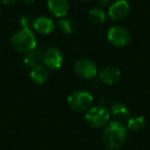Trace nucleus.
I'll return each instance as SVG.
<instances>
[{
	"label": "nucleus",
	"instance_id": "obj_1",
	"mask_svg": "<svg viewBox=\"0 0 150 150\" xmlns=\"http://www.w3.org/2000/svg\"><path fill=\"white\" fill-rule=\"evenodd\" d=\"M127 138V127L120 121H112L105 127L102 134L103 143L109 149H118L125 143Z\"/></svg>",
	"mask_w": 150,
	"mask_h": 150
},
{
	"label": "nucleus",
	"instance_id": "obj_2",
	"mask_svg": "<svg viewBox=\"0 0 150 150\" xmlns=\"http://www.w3.org/2000/svg\"><path fill=\"white\" fill-rule=\"evenodd\" d=\"M11 44L16 52L28 54L37 46V41L31 29L22 28L11 36Z\"/></svg>",
	"mask_w": 150,
	"mask_h": 150
},
{
	"label": "nucleus",
	"instance_id": "obj_3",
	"mask_svg": "<svg viewBox=\"0 0 150 150\" xmlns=\"http://www.w3.org/2000/svg\"><path fill=\"white\" fill-rule=\"evenodd\" d=\"M110 119V112L104 106H94L86 111V121L94 129H101L108 125Z\"/></svg>",
	"mask_w": 150,
	"mask_h": 150
},
{
	"label": "nucleus",
	"instance_id": "obj_4",
	"mask_svg": "<svg viewBox=\"0 0 150 150\" xmlns=\"http://www.w3.org/2000/svg\"><path fill=\"white\" fill-rule=\"evenodd\" d=\"M94 98L92 94L83 90H77L72 92L68 97V104L73 110L77 112L88 111L92 108Z\"/></svg>",
	"mask_w": 150,
	"mask_h": 150
},
{
	"label": "nucleus",
	"instance_id": "obj_5",
	"mask_svg": "<svg viewBox=\"0 0 150 150\" xmlns=\"http://www.w3.org/2000/svg\"><path fill=\"white\" fill-rule=\"evenodd\" d=\"M107 38H108V41L110 42L111 45L121 48L127 46L129 43V41H131V33L125 27L116 25L109 29Z\"/></svg>",
	"mask_w": 150,
	"mask_h": 150
},
{
	"label": "nucleus",
	"instance_id": "obj_6",
	"mask_svg": "<svg viewBox=\"0 0 150 150\" xmlns=\"http://www.w3.org/2000/svg\"><path fill=\"white\" fill-rule=\"evenodd\" d=\"M64 62V57L60 50L56 47H50L44 50L42 57V65L50 70H58L62 67Z\"/></svg>",
	"mask_w": 150,
	"mask_h": 150
},
{
	"label": "nucleus",
	"instance_id": "obj_7",
	"mask_svg": "<svg viewBox=\"0 0 150 150\" xmlns=\"http://www.w3.org/2000/svg\"><path fill=\"white\" fill-rule=\"evenodd\" d=\"M75 73L84 79H92L98 74V67L90 59H80L74 65Z\"/></svg>",
	"mask_w": 150,
	"mask_h": 150
},
{
	"label": "nucleus",
	"instance_id": "obj_8",
	"mask_svg": "<svg viewBox=\"0 0 150 150\" xmlns=\"http://www.w3.org/2000/svg\"><path fill=\"white\" fill-rule=\"evenodd\" d=\"M131 13V6L127 0H117L109 7L108 16L113 21H122L127 19Z\"/></svg>",
	"mask_w": 150,
	"mask_h": 150
},
{
	"label": "nucleus",
	"instance_id": "obj_9",
	"mask_svg": "<svg viewBox=\"0 0 150 150\" xmlns=\"http://www.w3.org/2000/svg\"><path fill=\"white\" fill-rule=\"evenodd\" d=\"M47 8L54 17L64 18L70 8L69 0H47Z\"/></svg>",
	"mask_w": 150,
	"mask_h": 150
},
{
	"label": "nucleus",
	"instance_id": "obj_10",
	"mask_svg": "<svg viewBox=\"0 0 150 150\" xmlns=\"http://www.w3.org/2000/svg\"><path fill=\"white\" fill-rule=\"evenodd\" d=\"M100 79L105 84H115L119 81L121 77V72L118 68L114 66H107L102 69L99 74Z\"/></svg>",
	"mask_w": 150,
	"mask_h": 150
},
{
	"label": "nucleus",
	"instance_id": "obj_11",
	"mask_svg": "<svg viewBox=\"0 0 150 150\" xmlns=\"http://www.w3.org/2000/svg\"><path fill=\"white\" fill-rule=\"evenodd\" d=\"M32 27L37 33L42 34V35H47L54 31V24L50 18L41 16V17H37L36 19H34Z\"/></svg>",
	"mask_w": 150,
	"mask_h": 150
},
{
	"label": "nucleus",
	"instance_id": "obj_12",
	"mask_svg": "<svg viewBox=\"0 0 150 150\" xmlns=\"http://www.w3.org/2000/svg\"><path fill=\"white\" fill-rule=\"evenodd\" d=\"M43 50L40 47L36 46L33 50L26 54L24 58V65L26 68H29L30 70L34 67H37L39 65H42V57H43Z\"/></svg>",
	"mask_w": 150,
	"mask_h": 150
},
{
	"label": "nucleus",
	"instance_id": "obj_13",
	"mask_svg": "<svg viewBox=\"0 0 150 150\" xmlns=\"http://www.w3.org/2000/svg\"><path fill=\"white\" fill-rule=\"evenodd\" d=\"M30 77L34 83L38 84V86H42V84L46 83L50 75H48L47 69L43 65H39V66L34 67L33 69L30 70Z\"/></svg>",
	"mask_w": 150,
	"mask_h": 150
},
{
	"label": "nucleus",
	"instance_id": "obj_14",
	"mask_svg": "<svg viewBox=\"0 0 150 150\" xmlns=\"http://www.w3.org/2000/svg\"><path fill=\"white\" fill-rule=\"evenodd\" d=\"M110 113L118 120L129 119L131 115L129 107L121 102H115L110 106Z\"/></svg>",
	"mask_w": 150,
	"mask_h": 150
},
{
	"label": "nucleus",
	"instance_id": "obj_15",
	"mask_svg": "<svg viewBox=\"0 0 150 150\" xmlns=\"http://www.w3.org/2000/svg\"><path fill=\"white\" fill-rule=\"evenodd\" d=\"M88 17L92 23L96 24V25H101V24H104L106 22L107 13L101 7H94V8L88 11Z\"/></svg>",
	"mask_w": 150,
	"mask_h": 150
},
{
	"label": "nucleus",
	"instance_id": "obj_16",
	"mask_svg": "<svg viewBox=\"0 0 150 150\" xmlns=\"http://www.w3.org/2000/svg\"><path fill=\"white\" fill-rule=\"evenodd\" d=\"M146 120L143 116H134L127 119V129L133 132H139L145 127Z\"/></svg>",
	"mask_w": 150,
	"mask_h": 150
},
{
	"label": "nucleus",
	"instance_id": "obj_17",
	"mask_svg": "<svg viewBox=\"0 0 150 150\" xmlns=\"http://www.w3.org/2000/svg\"><path fill=\"white\" fill-rule=\"evenodd\" d=\"M59 28L64 34H71L74 32L76 25H75V22L72 19L64 17L59 22Z\"/></svg>",
	"mask_w": 150,
	"mask_h": 150
},
{
	"label": "nucleus",
	"instance_id": "obj_18",
	"mask_svg": "<svg viewBox=\"0 0 150 150\" xmlns=\"http://www.w3.org/2000/svg\"><path fill=\"white\" fill-rule=\"evenodd\" d=\"M33 22H34V19H32L29 16H25V17H23L21 20L23 28H27V29H30V25L33 26Z\"/></svg>",
	"mask_w": 150,
	"mask_h": 150
},
{
	"label": "nucleus",
	"instance_id": "obj_19",
	"mask_svg": "<svg viewBox=\"0 0 150 150\" xmlns=\"http://www.w3.org/2000/svg\"><path fill=\"white\" fill-rule=\"evenodd\" d=\"M98 2L100 4L101 8H103V7H107L110 5L111 0H98Z\"/></svg>",
	"mask_w": 150,
	"mask_h": 150
},
{
	"label": "nucleus",
	"instance_id": "obj_20",
	"mask_svg": "<svg viewBox=\"0 0 150 150\" xmlns=\"http://www.w3.org/2000/svg\"><path fill=\"white\" fill-rule=\"evenodd\" d=\"M18 0H0V3L2 4H13V3L17 2Z\"/></svg>",
	"mask_w": 150,
	"mask_h": 150
},
{
	"label": "nucleus",
	"instance_id": "obj_21",
	"mask_svg": "<svg viewBox=\"0 0 150 150\" xmlns=\"http://www.w3.org/2000/svg\"><path fill=\"white\" fill-rule=\"evenodd\" d=\"M24 3H26V4H32V3L36 2L37 0H22Z\"/></svg>",
	"mask_w": 150,
	"mask_h": 150
},
{
	"label": "nucleus",
	"instance_id": "obj_22",
	"mask_svg": "<svg viewBox=\"0 0 150 150\" xmlns=\"http://www.w3.org/2000/svg\"><path fill=\"white\" fill-rule=\"evenodd\" d=\"M79 1H82V2H88V1H92V0H79Z\"/></svg>",
	"mask_w": 150,
	"mask_h": 150
},
{
	"label": "nucleus",
	"instance_id": "obj_23",
	"mask_svg": "<svg viewBox=\"0 0 150 150\" xmlns=\"http://www.w3.org/2000/svg\"><path fill=\"white\" fill-rule=\"evenodd\" d=\"M107 150H114V149H107Z\"/></svg>",
	"mask_w": 150,
	"mask_h": 150
}]
</instances>
